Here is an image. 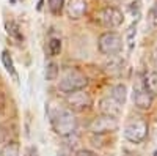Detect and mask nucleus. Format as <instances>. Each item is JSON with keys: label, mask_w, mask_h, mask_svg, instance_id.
<instances>
[{"label": "nucleus", "mask_w": 157, "mask_h": 156, "mask_svg": "<svg viewBox=\"0 0 157 156\" xmlns=\"http://www.w3.org/2000/svg\"><path fill=\"white\" fill-rule=\"evenodd\" d=\"M50 125L54 128V131L61 137L77 131V120H75L72 110L66 107H57L52 110Z\"/></svg>", "instance_id": "obj_1"}, {"label": "nucleus", "mask_w": 157, "mask_h": 156, "mask_svg": "<svg viewBox=\"0 0 157 156\" xmlns=\"http://www.w3.org/2000/svg\"><path fill=\"white\" fill-rule=\"evenodd\" d=\"M148 133H149V125L146 120L140 118V117L130 118L124 126V139L135 145L145 142L148 137Z\"/></svg>", "instance_id": "obj_2"}, {"label": "nucleus", "mask_w": 157, "mask_h": 156, "mask_svg": "<svg viewBox=\"0 0 157 156\" xmlns=\"http://www.w3.org/2000/svg\"><path fill=\"white\" fill-rule=\"evenodd\" d=\"M86 85H88L86 76L75 70L68 71L58 81V90H61L64 93H72V92H77V90H83Z\"/></svg>", "instance_id": "obj_3"}, {"label": "nucleus", "mask_w": 157, "mask_h": 156, "mask_svg": "<svg viewBox=\"0 0 157 156\" xmlns=\"http://www.w3.org/2000/svg\"><path fill=\"white\" fill-rule=\"evenodd\" d=\"M98 47L104 55L115 57L116 54H120L123 50V38L116 32H105L99 36Z\"/></svg>", "instance_id": "obj_4"}, {"label": "nucleus", "mask_w": 157, "mask_h": 156, "mask_svg": "<svg viewBox=\"0 0 157 156\" xmlns=\"http://www.w3.org/2000/svg\"><path fill=\"white\" fill-rule=\"evenodd\" d=\"M120 128V120L110 115H99L90 123V131L98 136H104L109 133H115Z\"/></svg>", "instance_id": "obj_5"}, {"label": "nucleus", "mask_w": 157, "mask_h": 156, "mask_svg": "<svg viewBox=\"0 0 157 156\" xmlns=\"http://www.w3.org/2000/svg\"><path fill=\"white\" fill-rule=\"evenodd\" d=\"M132 101L135 104V107L141 110H148L152 106L154 96L148 92V88L143 84V79H138L134 85V92H132Z\"/></svg>", "instance_id": "obj_6"}, {"label": "nucleus", "mask_w": 157, "mask_h": 156, "mask_svg": "<svg viewBox=\"0 0 157 156\" xmlns=\"http://www.w3.org/2000/svg\"><path fill=\"white\" fill-rule=\"evenodd\" d=\"M99 21H101V24L104 25V27L116 29V27H120V25L123 24L124 14H123V11L120 8H116V6H105L101 11Z\"/></svg>", "instance_id": "obj_7"}, {"label": "nucleus", "mask_w": 157, "mask_h": 156, "mask_svg": "<svg viewBox=\"0 0 157 156\" xmlns=\"http://www.w3.org/2000/svg\"><path fill=\"white\" fill-rule=\"evenodd\" d=\"M66 104L69 106V109L82 112V110H86V109L91 107L93 99H91L90 93H86L85 90H77V92L68 93V96H66Z\"/></svg>", "instance_id": "obj_8"}, {"label": "nucleus", "mask_w": 157, "mask_h": 156, "mask_svg": "<svg viewBox=\"0 0 157 156\" xmlns=\"http://www.w3.org/2000/svg\"><path fill=\"white\" fill-rule=\"evenodd\" d=\"M64 6H66L68 16L71 19H80V18H83L86 14V10H88L86 0H69Z\"/></svg>", "instance_id": "obj_9"}, {"label": "nucleus", "mask_w": 157, "mask_h": 156, "mask_svg": "<svg viewBox=\"0 0 157 156\" xmlns=\"http://www.w3.org/2000/svg\"><path fill=\"white\" fill-rule=\"evenodd\" d=\"M99 110L102 115H110V117H120L121 114V104L116 102L112 96H105L99 101Z\"/></svg>", "instance_id": "obj_10"}, {"label": "nucleus", "mask_w": 157, "mask_h": 156, "mask_svg": "<svg viewBox=\"0 0 157 156\" xmlns=\"http://www.w3.org/2000/svg\"><path fill=\"white\" fill-rule=\"evenodd\" d=\"M110 96L116 101V102H120L121 106L126 102V99H127V87L124 85V84H116V85H113L112 87V90H110Z\"/></svg>", "instance_id": "obj_11"}, {"label": "nucleus", "mask_w": 157, "mask_h": 156, "mask_svg": "<svg viewBox=\"0 0 157 156\" xmlns=\"http://www.w3.org/2000/svg\"><path fill=\"white\" fill-rule=\"evenodd\" d=\"M143 84L148 88V92L155 96L157 95V71H149L145 77H143Z\"/></svg>", "instance_id": "obj_12"}, {"label": "nucleus", "mask_w": 157, "mask_h": 156, "mask_svg": "<svg viewBox=\"0 0 157 156\" xmlns=\"http://www.w3.org/2000/svg\"><path fill=\"white\" fill-rule=\"evenodd\" d=\"M2 63H3L5 70L14 77V81H17V73H16V68H14V62H13V57H11V54L8 50L2 52Z\"/></svg>", "instance_id": "obj_13"}, {"label": "nucleus", "mask_w": 157, "mask_h": 156, "mask_svg": "<svg viewBox=\"0 0 157 156\" xmlns=\"http://www.w3.org/2000/svg\"><path fill=\"white\" fill-rule=\"evenodd\" d=\"M0 156H21V148L17 142H6L0 150Z\"/></svg>", "instance_id": "obj_14"}, {"label": "nucleus", "mask_w": 157, "mask_h": 156, "mask_svg": "<svg viewBox=\"0 0 157 156\" xmlns=\"http://www.w3.org/2000/svg\"><path fill=\"white\" fill-rule=\"evenodd\" d=\"M5 27H6V33H8L11 38H14L16 41H24V35H22V32H21V29H19V25H17L16 22L10 21V22L5 24Z\"/></svg>", "instance_id": "obj_15"}, {"label": "nucleus", "mask_w": 157, "mask_h": 156, "mask_svg": "<svg viewBox=\"0 0 157 156\" xmlns=\"http://www.w3.org/2000/svg\"><path fill=\"white\" fill-rule=\"evenodd\" d=\"M47 52L52 57L60 55V52H61V40L60 38H50L47 43Z\"/></svg>", "instance_id": "obj_16"}, {"label": "nucleus", "mask_w": 157, "mask_h": 156, "mask_svg": "<svg viewBox=\"0 0 157 156\" xmlns=\"http://www.w3.org/2000/svg\"><path fill=\"white\" fill-rule=\"evenodd\" d=\"M58 65L54 63V62H50L46 65V81H57V77H58Z\"/></svg>", "instance_id": "obj_17"}, {"label": "nucleus", "mask_w": 157, "mask_h": 156, "mask_svg": "<svg viewBox=\"0 0 157 156\" xmlns=\"http://www.w3.org/2000/svg\"><path fill=\"white\" fill-rule=\"evenodd\" d=\"M49 10H50V13L52 14H55V16H58V14H61V11H63V8H64V0H49Z\"/></svg>", "instance_id": "obj_18"}, {"label": "nucleus", "mask_w": 157, "mask_h": 156, "mask_svg": "<svg viewBox=\"0 0 157 156\" xmlns=\"http://www.w3.org/2000/svg\"><path fill=\"white\" fill-rule=\"evenodd\" d=\"M121 70H123V63H121V62H118V63L110 62V63H107V65H105V71H107V73H110V74L121 73Z\"/></svg>", "instance_id": "obj_19"}, {"label": "nucleus", "mask_w": 157, "mask_h": 156, "mask_svg": "<svg viewBox=\"0 0 157 156\" xmlns=\"http://www.w3.org/2000/svg\"><path fill=\"white\" fill-rule=\"evenodd\" d=\"M135 33H137V25L132 24V25H130V29L127 30V41H129V47H130V49H132V44H134Z\"/></svg>", "instance_id": "obj_20"}, {"label": "nucleus", "mask_w": 157, "mask_h": 156, "mask_svg": "<svg viewBox=\"0 0 157 156\" xmlns=\"http://www.w3.org/2000/svg\"><path fill=\"white\" fill-rule=\"evenodd\" d=\"M6 107V98L3 95V92H0V114H2Z\"/></svg>", "instance_id": "obj_21"}, {"label": "nucleus", "mask_w": 157, "mask_h": 156, "mask_svg": "<svg viewBox=\"0 0 157 156\" xmlns=\"http://www.w3.org/2000/svg\"><path fill=\"white\" fill-rule=\"evenodd\" d=\"M75 156H96L91 150H78L77 153H75Z\"/></svg>", "instance_id": "obj_22"}, {"label": "nucleus", "mask_w": 157, "mask_h": 156, "mask_svg": "<svg viewBox=\"0 0 157 156\" xmlns=\"http://www.w3.org/2000/svg\"><path fill=\"white\" fill-rule=\"evenodd\" d=\"M151 14H152L154 21H157V0H155V3L152 5V10H151Z\"/></svg>", "instance_id": "obj_23"}, {"label": "nucleus", "mask_w": 157, "mask_h": 156, "mask_svg": "<svg viewBox=\"0 0 157 156\" xmlns=\"http://www.w3.org/2000/svg\"><path fill=\"white\" fill-rule=\"evenodd\" d=\"M41 6H43V0H39L38 2V10H41Z\"/></svg>", "instance_id": "obj_24"}, {"label": "nucleus", "mask_w": 157, "mask_h": 156, "mask_svg": "<svg viewBox=\"0 0 157 156\" xmlns=\"http://www.w3.org/2000/svg\"><path fill=\"white\" fill-rule=\"evenodd\" d=\"M11 3H16V0H11Z\"/></svg>", "instance_id": "obj_25"}]
</instances>
